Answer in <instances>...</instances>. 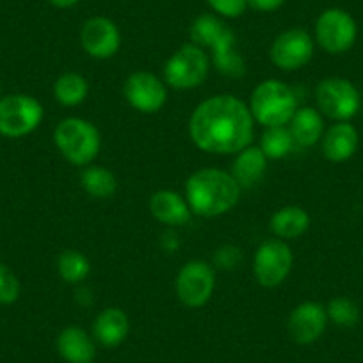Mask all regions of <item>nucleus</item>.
<instances>
[{
    "instance_id": "nucleus-5",
    "label": "nucleus",
    "mask_w": 363,
    "mask_h": 363,
    "mask_svg": "<svg viewBox=\"0 0 363 363\" xmlns=\"http://www.w3.org/2000/svg\"><path fill=\"white\" fill-rule=\"evenodd\" d=\"M211 57L205 48L194 43L182 45L164 65V82L173 89H194L207 80Z\"/></svg>"
},
{
    "instance_id": "nucleus-24",
    "label": "nucleus",
    "mask_w": 363,
    "mask_h": 363,
    "mask_svg": "<svg viewBox=\"0 0 363 363\" xmlns=\"http://www.w3.org/2000/svg\"><path fill=\"white\" fill-rule=\"evenodd\" d=\"M89 95L86 77L75 72H66L54 82V96L61 106L77 107Z\"/></svg>"
},
{
    "instance_id": "nucleus-10",
    "label": "nucleus",
    "mask_w": 363,
    "mask_h": 363,
    "mask_svg": "<svg viewBox=\"0 0 363 363\" xmlns=\"http://www.w3.org/2000/svg\"><path fill=\"white\" fill-rule=\"evenodd\" d=\"M216 289V271L208 262L191 260L178 271L174 291L182 305L201 308L211 301Z\"/></svg>"
},
{
    "instance_id": "nucleus-16",
    "label": "nucleus",
    "mask_w": 363,
    "mask_h": 363,
    "mask_svg": "<svg viewBox=\"0 0 363 363\" xmlns=\"http://www.w3.org/2000/svg\"><path fill=\"white\" fill-rule=\"evenodd\" d=\"M320 145H323V153L328 160L345 162L354 157L359 146V134L354 125H351L349 121H337L328 130H324Z\"/></svg>"
},
{
    "instance_id": "nucleus-4",
    "label": "nucleus",
    "mask_w": 363,
    "mask_h": 363,
    "mask_svg": "<svg viewBox=\"0 0 363 363\" xmlns=\"http://www.w3.org/2000/svg\"><path fill=\"white\" fill-rule=\"evenodd\" d=\"M54 143L61 155L73 166H89L99 157L102 135L84 118H65L54 130Z\"/></svg>"
},
{
    "instance_id": "nucleus-34",
    "label": "nucleus",
    "mask_w": 363,
    "mask_h": 363,
    "mask_svg": "<svg viewBox=\"0 0 363 363\" xmlns=\"http://www.w3.org/2000/svg\"><path fill=\"white\" fill-rule=\"evenodd\" d=\"M54 8H59V9H68V8H73V6H77L80 2V0H48Z\"/></svg>"
},
{
    "instance_id": "nucleus-15",
    "label": "nucleus",
    "mask_w": 363,
    "mask_h": 363,
    "mask_svg": "<svg viewBox=\"0 0 363 363\" xmlns=\"http://www.w3.org/2000/svg\"><path fill=\"white\" fill-rule=\"evenodd\" d=\"M150 212L159 223L167 228H180L186 226L193 218L189 203L180 193L171 189H160L150 198Z\"/></svg>"
},
{
    "instance_id": "nucleus-2",
    "label": "nucleus",
    "mask_w": 363,
    "mask_h": 363,
    "mask_svg": "<svg viewBox=\"0 0 363 363\" xmlns=\"http://www.w3.org/2000/svg\"><path fill=\"white\" fill-rule=\"evenodd\" d=\"M240 198V186L232 173L218 167H203L187 178L186 200L193 214L218 218L232 211Z\"/></svg>"
},
{
    "instance_id": "nucleus-23",
    "label": "nucleus",
    "mask_w": 363,
    "mask_h": 363,
    "mask_svg": "<svg viewBox=\"0 0 363 363\" xmlns=\"http://www.w3.org/2000/svg\"><path fill=\"white\" fill-rule=\"evenodd\" d=\"M80 186L89 194L91 198L96 200H107L113 196L118 189V182L114 173H111L104 166H87L80 173Z\"/></svg>"
},
{
    "instance_id": "nucleus-32",
    "label": "nucleus",
    "mask_w": 363,
    "mask_h": 363,
    "mask_svg": "<svg viewBox=\"0 0 363 363\" xmlns=\"http://www.w3.org/2000/svg\"><path fill=\"white\" fill-rule=\"evenodd\" d=\"M287 0H247V6L258 13H272L280 9Z\"/></svg>"
},
{
    "instance_id": "nucleus-14",
    "label": "nucleus",
    "mask_w": 363,
    "mask_h": 363,
    "mask_svg": "<svg viewBox=\"0 0 363 363\" xmlns=\"http://www.w3.org/2000/svg\"><path fill=\"white\" fill-rule=\"evenodd\" d=\"M328 328L326 306L317 301H305L296 306L287 320L289 337L299 345L319 340Z\"/></svg>"
},
{
    "instance_id": "nucleus-8",
    "label": "nucleus",
    "mask_w": 363,
    "mask_h": 363,
    "mask_svg": "<svg viewBox=\"0 0 363 363\" xmlns=\"http://www.w3.org/2000/svg\"><path fill=\"white\" fill-rule=\"evenodd\" d=\"M358 38L356 20L345 9H324L315 20V41L324 52L340 55L351 50Z\"/></svg>"
},
{
    "instance_id": "nucleus-18",
    "label": "nucleus",
    "mask_w": 363,
    "mask_h": 363,
    "mask_svg": "<svg viewBox=\"0 0 363 363\" xmlns=\"http://www.w3.org/2000/svg\"><path fill=\"white\" fill-rule=\"evenodd\" d=\"M130 331L128 315L118 306L104 308L93 323V338L104 347H118L123 344Z\"/></svg>"
},
{
    "instance_id": "nucleus-20",
    "label": "nucleus",
    "mask_w": 363,
    "mask_h": 363,
    "mask_svg": "<svg viewBox=\"0 0 363 363\" xmlns=\"http://www.w3.org/2000/svg\"><path fill=\"white\" fill-rule=\"evenodd\" d=\"M289 130H291L294 143L301 148L317 145L324 135V118L319 109L313 107H301L294 113L292 120L289 121Z\"/></svg>"
},
{
    "instance_id": "nucleus-9",
    "label": "nucleus",
    "mask_w": 363,
    "mask_h": 363,
    "mask_svg": "<svg viewBox=\"0 0 363 363\" xmlns=\"http://www.w3.org/2000/svg\"><path fill=\"white\" fill-rule=\"evenodd\" d=\"M294 265L291 246L281 239H269L258 246L253 258V274L265 289L284 284Z\"/></svg>"
},
{
    "instance_id": "nucleus-29",
    "label": "nucleus",
    "mask_w": 363,
    "mask_h": 363,
    "mask_svg": "<svg viewBox=\"0 0 363 363\" xmlns=\"http://www.w3.org/2000/svg\"><path fill=\"white\" fill-rule=\"evenodd\" d=\"M22 294V284L9 265L0 262V305H13Z\"/></svg>"
},
{
    "instance_id": "nucleus-27",
    "label": "nucleus",
    "mask_w": 363,
    "mask_h": 363,
    "mask_svg": "<svg viewBox=\"0 0 363 363\" xmlns=\"http://www.w3.org/2000/svg\"><path fill=\"white\" fill-rule=\"evenodd\" d=\"M226 29H228V26L218 15L203 13V15L193 20L189 34L194 45H198L201 48H208L212 45V41L218 40Z\"/></svg>"
},
{
    "instance_id": "nucleus-19",
    "label": "nucleus",
    "mask_w": 363,
    "mask_h": 363,
    "mask_svg": "<svg viewBox=\"0 0 363 363\" xmlns=\"http://www.w3.org/2000/svg\"><path fill=\"white\" fill-rule=\"evenodd\" d=\"M237 38L233 34V30L226 29L221 36L216 41H212V45L208 48L212 50V65L216 66L221 75L230 77V79H240L246 73V61L240 55V52L235 47Z\"/></svg>"
},
{
    "instance_id": "nucleus-28",
    "label": "nucleus",
    "mask_w": 363,
    "mask_h": 363,
    "mask_svg": "<svg viewBox=\"0 0 363 363\" xmlns=\"http://www.w3.org/2000/svg\"><path fill=\"white\" fill-rule=\"evenodd\" d=\"M328 320L340 328H352L359 320V308L352 299L345 296H337L326 305Z\"/></svg>"
},
{
    "instance_id": "nucleus-21",
    "label": "nucleus",
    "mask_w": 363,
    "mask_h": 363,
    "mask_svg": "<svg viewBox=\"0 0 363 363\" xmlns=\"http://www.w3.org/2000/svg\"><path fill=\"white\" fill-rule=\"evenodd\" d=\"M267 169V157L260 150V146H246L237 153L232 164V177L235 178L240 187H251L262 180Z\"/></svg>"
},
{
    "instance_id": "nucleus-11",
    "label": "nucleus",
    "mask_w": 363,
    "mask_h": 363,
    "mask_svg": "<svg viewBox=\"0 0 363 363\" xmlns=\"http://www.w3.org/2000/svg\"><path fill=\"white\" fill-rule=\"evenodd\" d=\"M313 48H315V41L310 36L308 30L294 27L274 38L269 55L277 68L284 72H296L312 61Z\"/></svg>"
},
{
    "instance_id": "nucleus-7",
    "label": "nucleus",
    "mask_w": 363,
    "mask_h": 363,
    "mask_svg": "<svg viewBox=\"0 0 363 363\" xmlns=\"http://www.w3.org/2000/svg\"><path fill=\"white\" fill-rule=\"evenodd\" d=\"M43 121V106L34 96L13 93L0 99V135L20 139L33 134Z\"/></svg>"
},
{
    "instance_id": "nucleus-31",
    "label": "nucleus",
    "mask_w": 363,
    "mask_h": 363,
    "mask_svg": "<svg viewBox=\"0 0 363 363\" xmlns=\"http://www.w3.org/2000/svg\"><path fill=\"white\" fill-rule=\"evenodd\" d=\"M240 260H242V251L232 244L218 247L214 253V265L223 271H233L240 264Z\"/></svg>"
},
{
    "instance_id": "nucleus-13",
    "label": "nucleus",
    "mask_w": 363,
    "mask_h": 363,
    "mask_svg": "<svg viewBox=\"0 0 363 363\" xmlns=\"http://www.w3.org/2000/svg\"><path fill=\"white\" fill-rule=\"evenodd\" d=\"M80 45L93 59H111L121 47V33L107 16H91L80 27Z\"/></svg>"
},
{
    "instance_id": "nucleus-35",
    "label": "nucleus",
    "mask_w": 363,
    "mask_h": 363,
    "mask_svg": "<svg viewBox=\"0 0 363 363\" xmlns=\"http://www.w3.org/2000/svg\"><path fill=\"white\" fill-rule=\"evenodd\" d=\"M2 96H4V95H2V89H0V99H2Z\"/></svg>"
},
{
    "instance_id": "nucleus-26",
    "label": "nucleus",
    "mask_w": 363,
    "mask_h": 363,
    "mask_svg": "<svg viewBox=\"0 0 363 363\" xmlns=\"http://www.w3.org/2000/svg\"><path fill=\"white\" fill-rule=\"evenodd\" d=\"M296 146L289 127H269L262 134L260 150L267 160H280L287 157Z\"/></svg>"
},
{
    "instance_id": "nucleus-17",
    "label": "nucleus",
    "mask_w": 363,
    "mask_h": 363,
    "mask_svg": "<svg viewBox=\"0 0 363 363\" xmlns=\"http://www.w3.org/2000/svg\"><path fill=\"white\" fill-rule=\"evenodd\" d=\"M57 352L68 363H93L96 358L95 338L79 326H68L57 335Z\"/></svg>"
},
{
    "instance_id": "nucleus-33",
    "label": "nucleus",
    "mask_w": 363,
    "mask_h": 363,
    "mask_svg": "<svg viewBox=\"0 0 363 363\" xmlns=\"http://www.w3.org/2000/svg\"><path fill=\"white\" fill-rule=\"evenodd\" d=\"M178 246H180V240L177 239V233L171 228L169 232H166L162 235V247L166 251H169V253H173V251H177Z\"/></svg>"
},
{
    "instance_id": "nucleus-22",
    "label": "nucleus",
    "mask_w": 363,
    "mask_h": 363,
    "mask_svg": "<svg viewBox=\"0 0 363 363\" xmlns=\"http://www.w3.org/2000/svg\"><path fill=\"white\" fill-rule=\"evenodd\" d=\"M310 228V214L299 205L278 208L271 218V232L281 240H294Z\"/></svg>"
},
{
    "instance_id": "nucleus-30",
    "label": "nucleus",
    "mask_w": 363,
    "mask_h": 363,
    "mask_svg": "<svg viewBox=\"0 0 363 363\" xmlns=\"http://www.w3.org/2000/svg\"><path fill=\"white\" fill-rule=\"evenodd\" d=\"M219 18H239L246 13L247 0H205Z\"/></svg>"
},
{
    "instance_id": "nucleus-6",
    "label": "nucleus",
    "mask_w": 363,
    "mask_h": 363,
    "mask_svg": "<svg viewBox=\"0 0 363 363\" xmlns=\"http://www.w3.org/2000/svg\"><path fill=\"white\" fill-rule=\"evenodd\" d=\"M315 102L323 116L335 121H349L362 109L358 87L344 77H328L315 87Z\"/></svg>"
},
{
    "instance_id": "nucleus-25",
    "label": "nucleus",
    "mask_w": 363,
    "mask_h": 363,
    "mask_svg": "<svg viewBox=\"0 0 363 363\" xmlns=\"http://www.w3.org/2000/svg\"><path fill=\"white\" fill-rule=\"evenodd\" d=\"M57 271L62 281L69 285L82 284L89 277L91 264L84 253L77 250H65L57 258Z\"/></svg>"
},
{
    "instance_id": "nucleus-3",
    "label": "nucleus",
    "mask_w": 363,
    "mask_h": 363,
    "mask_svg": "<svg viewBox=\"0 0 363 363\" xmlns=\"http://www.w3.org/2000/svg\"><path fill=\"white\" fill-rule=\"evenodd\" d=\"M247 107L253 120L265 128L285 127L298 111V99L291 86L278 79H267L255 87Z\"/></svg>"
},
{
    "instance_id": "nucleus-12",
    "label": "nucleus",
    "mask_w": 363,
    "mask_h": 363,
    "mask_svg": "<svg viewBox=\"0 0 363 363\" xmlns=\"http://www.w3.org/2000/svg\"><path fill=\"white\" fill-rule=\"evenodd\" d=\"M125 100L141 114H157L167 104V87L162 79L150 72H134L123 84Z\"/></svg>"
},
{
    "instance_id": "nucleus-1",
    "label": "nucleus",
    "mask_w": 363,
    "mask_h": 363,
    "mask_svg": "<svg viewBox=\"0 0 363 363\" xmlns=\"http://www.w3.org/2000/svg\"><path fill=\"white\" fill-rule=\"evenodd\" d=\"M189 135L201 152L214 155L239 153L253 141L255 120L242 100L233 95H216L193 111Z\"/></svg>"
}]
</instances>
